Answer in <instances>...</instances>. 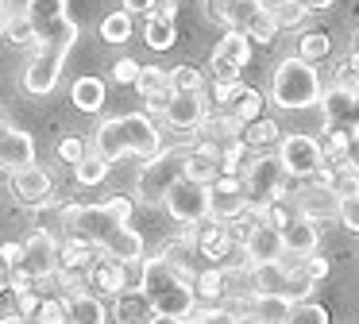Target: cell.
Segmentation results:
<instances>
[{
	"mask_svg": "<svg viewBox=\"0 0 359 324\" xmlns=\"http://www.w3.org/2000/svg\"><path fill=\"white\" fill-rule=\"evenodd\" d=\"M248 212V193H243L240 177H224L209 185V216L212 220H240Z\"/></svg>",
	"mask_w": 359,
	"mask_h": 324,
	"instance_id": "obj_16",
	"label": "cell"
},
{
	"mask_svg": "<svg viewBox=\"0 0 359 324\" xmlns=\"http://www.w3.org/2000/svg\"><path fill=\"white\" fill-rule=\"evenodd\" d=\"M209 15L220 20L228 31H240L251 43H274L278 27L263 0H209Z\"/></svg>",
	"mask_w": 359,
	"mask_h": 324,
	"instance_id": "obj_6",
	"label": "cell"
},
{
	"mask_svg": "<svg viewBox=\"0 0 359 324\" xmlns=\"http://www.w3.org/2000/svg\"><path fill=\"white\" fill-rule=\"evenodd\" d=\"M328 35L325 31H305L302 39H297V58H305V62H317V58H325L328 54Z\"/></svg>",
	"mask_w": 359,
	"mask_h": 324,
	"instance_id": "obj_37",
	"label": "cell"
},
{
	"mask_svg": "<svg viewBox=\"0 0 359 324\" xmlns=\"http://www.w3.org/2000/svg\"><path fill=\"white\" fill-rule=\"evenodd\" d=\"M140 290L147 297V305L163 316H178L186 320L197 305V293H194V278L182 274L166 255H155V259H143L140 266Z\"/></svg>",
	"mask_w": 359,
	"mask_h": 324,
	"instance_id": "obj_3",
	"label": "cell"
},
{
	"mask_svg": "<svg viewBox=\"0 0 359 324\" xmlns=\"http://www.w3.org/2000/svg\"><path fill=\"white\" fill-rule=\"evenodd\" d=\"M151 4H155V0H124V12L128 15H147Z\"/></svg>",
	"mask_w": 359,
	"mask_h": 324,
	"instance_id": "obj_51",
	"label": "cell"
},
{
	"mask_svg": "<svg viewBox=\"0 0 359 324\" xmlns=\"http://www.w3.org/2000/svg\"><path fill=\"white\" fill-rule=\"evenodd\" d=\"M62 224H66V231H70V239L101 247L104 255H112V259H120V262H140L143 259L140 231L128 228V220L120 212H112L109 205H70L62 212Z\"/></svg>",
	"mask_w": 359,
	"mask_h": 324,
	"instance_id": "obj_2",
	"label": "cell"
},
{
	"mask_svg": "<svg viewBox=\"0 0 359 324\" xmlns=\"http://www.w3.org/2000/svg\"><path fill=\"white\" fill-rule=\"evenodd\" d=\"M0 324H27V320H24V316H16V313H12V316H4Z\"/></svg>",
	"mask_w": 359,
	"mask_h": 324,
	"instance_id": "obj_56",
	"label": "cell"
},
{
	"mask_svg": "<svg viewBox=\"0 0 359 324\" xmlns=\"http://www.w3.org/2000/svg\"><path fill=\"white\" fill-rule=\"evenodd\" d=\"M166 212L182 224H201L209 220V185L194 182V177H182V182L170 185V193L163 197Z\"/></svg>",
	"mask_w": 359,
	"mask_h": 324,
	"instance_id": "obj_9",
	"label": "cell"
},
{
	"mask_svg": "<svg viewBox=\"0 0 359 324\" xmlns=\"http://www.w3.org/2000/svg\"><path fill=\"white\" fill-rule=\"evenodd\" d=\"M70 97H74V104H78L81 112H97V108L104 104V81L101 77H78L74 89H70Z\"/></svg>",
	"mask_w": 359,
	"mask_h": 324,
	"instance_id": "obj_28",
	"label": "cell"
},
{
	"mask_svg": "<svg viewBox=\"0 0 359 324\" xmlns=\"http://www.w3.org/2000/svg\"><path fill=\"white\" fill-rule=\"evenodd\" d=\"M24 15L35 35V54L24 69V89L43 97L58 85L62 62L78 39V23L66 12V0H24Z\"/></svg>",
	"mask_w": 359,
	"mask_h": 324,
	"instance_id": "obj_1",
	"label": "cell"
},
{
	"mask_svg": "<svg viewBox=\"0 0 359 324\" xmlns=\"http://www.w3.org/2000/svg\"><path fill=\"white\" fill-rule=\"evenodd\" d=\"M186 162H189V147H166V151L151 154L147 166L140 170V182H135V193H140L143 205H163L170 185L186 177Z\"/></svg>",
	"mask_w": 359,
	"mask_h": 324,
	"instance_id": "obj_7",
	"label": "cell"
},
{
	"mask_svg": "<svg viewBox=\"0 0 359 324\" xmlns=\"http://www.w3.org/2000/svg\"><path fill=\"white\" fill-rule=\"evenodd\" d=\"M4 4H8V8H12V4H20L16 12H24V0H4Z\"/></svg>",
	"mask_w": 359,
	"mask_h": 324,
	"instance_id": "obj_57",
	"label": "cell"
},
{
	"mask_svg": "<svg viewBox=\"0 0 359 324\" xmlns=\"http://www.w3.org/2000/svg\"><path fill=\"white\" fill-rule=\"evenodd\" d=\"M101 39H104V43H128V39H132V15H128L124 8L112 12V15H104Z\"/></svg>",
	"mask_w": 359,
	"mask_h": 324,
	"instance_id": "obj_33",
	"label": "cell"
},
{
	"mask_svg": "<svg viewBox=\"0 0 359 324\" xmlns=\"http://www.w3.org/2000/svg\"><path fill=\"white\" fill-rule=\"evenodd\" d=\"M116 320L120 324H147L151 320V313L155 309L147 305V297H143V290H124V293H116Z\"/></svg>",
	"mask_w": 359,
	"mask_h": 324,
	"instance_id": "obj_27",
	"label": "cell"
},
{
	"mask_svg": "<svg viewBox=\"0 0 359 324\" xmlns=\"http://www.w3.org/2000/svg\"><path fill=\"white\" fill-rule=\"evenodd\" d=\"M189 324H205V320H201V316H194V320H189Z\"/></svg>",
	"mask_w": 359,
	"mask_h": 324,
	"instance_id": "obj_58",
	"label": "cell"
},
{
	"mask_svg": "<svg viewBox=\"0 0 359 324\" xmlns=\"http://www.w3.org/2000/svg\"><path fill=\"white\" fill-rule=\"evenodd\" d=\"M163 116H166V123H170V128L194 131L197 123L209 116V112H205V93H174V97L166 100Z\"/></svg>",
	"mask_w": 359,
	"mask_h": 324,
	"instance_id": "obj_20",
	"label": "cell"
},
{
	"mask_svg": "<svg viewBox=\"0 0 359 324\" xmlns=\"http://www.w3.org/2000/svg\"><path fill=\"white\" fill-rule=\"evenodd\" d=\"M194 243H197V255H201V259H209L212 266H220V262H228L232 255L243 251V243L232 236V228H228L224 220H212V224L201 220V228H197Z\"/></svg>",
	"mask_w": 359,
	"mask_h": 324,
	"instance_id": "obj_13",
	"label": "cell"
},
{
	"mask_svg": "<svg viewBox=\"0 0 359 324\" xmlns=\"http://www.w3.org/2000/svg\"><path fill=\"white\" fill-rule=\"evenodd\" d=\"M344 170H355L359 174V128L348 131V143H344Z\"/></svg>",
	"mask_w": 359,
	"mask_h": 324,
	"instance_id": "obj_49",
	"label": "cell"
},
{
	"mask_svg": "<svg viewBox=\"0 0 359 324\" xmlns=\"http://www.w3.org/2000/svg\"><path fill=\"white\" fill-rule=\"evenodd\" d=\"M286 324H328V313L320 305H313V301H297Z\"/></svg>",
	"mask_w": 359,
	"mask_h": 324,
	"instance_id": "obj_39",
	"label": "cell"
},
{
	"mask_svg": "<svg viewBox=\"0 0 359 324\" xmlns=\"http://www.w3.org/2000/svg\"><path fill=\"white\" fill-rule=\"evenodd\" d=\"M290 201H294L297 216H305V220H313V224H317V220H332L336 208H340V193H336L332 185L309 182V177L290 193Z\"/></svg>",
	"mask_w": 359,
	"mask_h": 324,
	"instance_id": "obj_12",
	"label": "cell"
},
{
	"mask_svg": "<svg viewBox=\"0 0 359 324\" xmlns=\"http://www.w3.org/2000/svg\"><path fill=\"white\" fill-rule=\"evenodd\" d=\"M12 193L24 208H43L50 201V174L43 166H20L12 170Z\"/></svg>",
	"mask_w": 359,
	"mask_h": 324,
	"instance_id": "obj_18",
	"label": "cell"
},
{
	"mask_svg": "<svg viewBox=\"0 0 359 324\" xmlns=\"http://www.w3.org/2000/svg\"><path fill=\"white\" fill-rule=\"evenodd\" d=\"M143 35H147L151 50H170L174 39H178V27H174V20H166V15H151Z\"/></svg>",
	"mask_w": 359,
	"mask_h": 324,
	"instance_id": "obj_29",
	"label": "cell"
},
{
	"mask_svg": "<svg viewBox=\"0 0 359 324\" xmlns=\"http://www.w3.org/2000/svg\"><path fill=\"white\" fill-rule=\"evenodd\" d=\"M240 139L248 147H266V143H278V123L274 120H263V116H259V120H251L248 128L240 131Z\"/></svg>",
	"mask_w": 359,
	"mask_h": 324,
	"instance_id": "obj_32",
	"label": "cell"
},
{
	"mask_svg": "<svg viewBox=\"0 0 359 324\" xmlns=\"http://www.w3.org/2000/svg\"><path fill=\"white\" fill-rule=\"evenodd\" d=\"M4 35H8L16 46H24V43H32V39H35V35H32V23H27L24 12H12V15H8V23H4Z\"/></svg>",
	"mask_w": 359,
	"mask_h": 324,
	"instance_id": "obj_41",
	"label": "cell"
},
{
	"mask_svg": "<svg viewBox=\"0 0 359 324\" xmlns=\"http://www.w3.org/2000/svg\"><path fill=\"white\" fill-rule=\"evenodd\" d=\"M74 174H78L81 185H97V182H104V174H109V162H104L97 151H86V158L74 166Z\"/></svg>",
	"mask_w": 359,
	"mask_h": 324,
	"instance_id": "obj_34",
	"label": "cell"
},
{
	"mask_svg": "<svg viewBox=\"0 0 359 324\" xmlns=\"http://www.w3.org/2000/svg\"><path fill=\"white\" fill-rule=\"evenodd\" d=\"M297 4H302L305 12H325V8H332V0H297Z\"/></svg>",
	"mask_w": 359,
	"mask_h": 324,
	"instance_id": "obj_53",
	"label": "cell"
},
{
	"mask_svg": "<svg viewBox=\"0 0 359 324\" xmlns=\"http://www.w3.org/2000/svg\"><path fill=\"white\" fill-rule=\"evenodd\" d=\"M243 255H248L251 266H259V262H282V236L274 224H266L263 216L255 212V224H251L248 231H243Z\"/></svg>",
	"mask_w": 359,
	"mask_h": 324,
	"instance_id": "obj_15",
	"label": "cell"
},
{
	"mask_svg": "<svg viewBox=\"0 0 359 324\" xmlns=\"http://www.w3.org/2000/svg\"><path fill=\"white\" fill-rule=\"evenodd\" d=\"M251 147L243 143V139H232V143L220 147V174L224 177H240L243 174V158H248Z\"/></svg>",
	"mask_w": 359,
	"mask_h": 324,
	"instance_id": "obj_30",
	"label": "cell"
},
{
	"mask_svg": "<svg viewBox=\"0 0 359 324\" xmlns=\"http://www.w3.org/2000/svg\"><path fill=\"white\" fill-rule=\"evenodd\" d=\"M340 224L348 231H359V197H340V208H336Z\"/></svg>",
	"mask_w": 359,
	"mask_h": 324,
	"instance_id": "obj_45",
	"label": "cell"
},
{
	"mask_svg": "<svg viewBox=\"0 0 359 324\" xmlns=\"http://www.w3.org/2000/svg\"><path fill=\"white\" fill-rule=\"evenodd\" d=\"M93 151L112 166V162L124 158V154H143V158H151V154L163 151V139H158L155 123L143 112H128V116H112V120H104L101 128H97Z\"/></svg>",
	"mask_w": 359,
	"mask_h": 324,
	"instance_id": "obj_4",
	"label": "cell"
},
{
	"mask_svg": "<svg viewBox=\"0 0 359 324\" xmlns=\"http://www.w3.org/2000/svg\"><path fill=\"white\" fill-rule=\"evenodd\" d=\"M251 62V39L240 31H228L212 46V81H240V69Z\"/></svg>",
	"mask_w": 359,
	"mask_h": 324,
	"instance_id": "obj_11",
	"label": "cell"
},
{
	"mask_svg": "<svg viewBox=\"0 0 359 324\" xmlns=\"http://www.w3.org/2000/svg\"><path fill=\"white\" fill-rule=\"evenodd\" d=\"M170 85H174V93H205L201 69H197V66H186V62L170 69Z\"/></svg>",
	"mask_w": 359,
	"mask_h": 324,
	"instance_id": "obj_35",
	"label": "cell"
},
{
	"mask_svg": "<svg viewBox=\"0 0 359 324\" xmlns=\"http://www.w3.org/2000/svg\"><path fill=\"white\" fill-rule=\"evenodd\" d=\"M135 89H140V97H143V104H147V108H166V100L174 97L170 69L143 66V69H140V77H135Z\"/></svg>",
	"mask_w": 359,
	"mask_h": 324,
	"instance_id": "obj_22",
	"label": "cell"
},
{
	"mask_svg": "<svg viewBox=\"0 0 359 324\" xmlns=\"http://www.w3.org/2000/svg\"><path fill=\"white\" fill-rule=\"evenodd\" d=\"M278 162H282V170H286V177L305 182V177L325 162L320 139H313V135H286L278 143Z\"/></svg>",
	"mask_w": 359,
	"mask_h": 324,
	"instance_id": "obj_10",
	"label": "cell"
},
{
	"mask_svg": "<svg viewBox=\"0 0 359 324\" xmlns=\"http://www.w3.org/2000/svg\"><path fill=\"white\" fill-rule=\"evenodd\" d=\"M240 93H243V81H212V97H217V104H232Z\"/></svg>",
	"mask_w": 359,
	"mask_h": 324,
	"instance_id": "obj_48",
	"label": "cell"
},
{
	"mask_svg": "<svg viewBox=\"0 0 359 324\" xmlns=\"http://www.w3.org/2000/svg\"><path fill=\"white\" fill-rule=\"evenodd\" d=\"M147 324H186V320H178V316H163V313H151Z\"/></svg>",
	"mask_w": 359,
	"mask_h": 324,
	"instance_id": "obj_54",
	"label": "cell"
},
{
	"mask_svg": "<svg viewBox=\"0 0 359 324\" xmlns=\"http://www.w3.org/2000/svg\"><path fill=\"white\" fill-rule=\"evenodd\" d=\"M24 274L27 278H50L58 274V243L47 228L32 231L24 239Z\"/></svg>",
	"mask_w": 359,
	"mask_h": 324,
	"instance_id": "obj_17",
	"label": "cell"
},
{
	"mask_svg": "<svg viewBox=\"0 0 359 324\" xmlns=\"http://www.w3.org/2000/svg\"><path fill=\"white\" fill-rule=\"evenodd\" d=\"M140 69H143V66H140L135 58H128V54H124V58H116V62H112V77H116L120 85H135Z\"/></svg>",
	"mask_w": 359,
	"mask_h": 324,
	"instance_id": "obj_43",
	"label": "cell"
},
{
	"mask_svg": "<svg viewBox=\"0 0 359 324\" xmlns=\"http://www.w3.org/2000/svg\"><path fill=\"white\" fill-rule=\"evenodd\" d=\"M12 285H16V270H12V262L0 255V293H8Z\"/></svg>",
	"mask_w": 359,
	"mask_h": 324,
	"instance_id": "obj_50",
	"label": "cell"
},
{
	"mask_svg": "<svg viewBox=\"0 0 359 324\" xmlns=\"http://www.w3.org/2000/svg\"><path fill=\"white\" fill-rule=\"evenodd\" d=\"M278 236H282V251H286V255H297V259H305V255L317 251L320 231H317V224H313V220H305V216L294 212V216H290V220L278 228Z\"/></svg>",
	"mask_w": 359,
	"mask_h": 324,
	"instance_id": "obj_21",
	"label": "cell"
},
{
	"mask_svg": "<svg viewBox=\"0 0 359 324\" xmlns=\"http://www.w3.org/2000/svg\"><path fill=\"white\" fill-rule=\"evenodd\" d=\"M66 313H70V324H104V301L93 297V293H70L66 297Z\"/></svg>",
	"mask_w": 359,
	"mask_h": 324,
	"instance_id": "obj_26",
	"label": "cell"
},
{
	"mask_svg": "<svg viewBox=\"0 0 359 324\" xmlns=\"http://www.w3.org/2000/svg\"><path fill=\"white\" fill-rule=\"evenodd\" d=\"M8 15H12V8L4 4V0H0V31H4V23H8Z\"/></svg>",
	"mask_w": 359,
	"mask_h": 324,
	"instance_id": "obj_55",
	"label": "cell"
},
{
	"mask_svg": "<svg viewBox=\"0 0 359 324\" xmlns=\"http://www.w3.org/2000/svg\"><path fill=\"white\" fill-rule=\"evenodd\" d=\"M174 4H178V0H174Z\"/></svg>",
	"mask_w": 359,
	"mask_h": 324,
	"instance_id": "obj_59",
	"label": "cell"
},
{
	"mask_svg": "<svg viewBox=\"0 0 359 324\" xmlns=\"http://www.w3.org/2000/svg\"><path fill=\"white\" fill-rule=\"evenodd\" d=\"M248 313L255 324H286L290 313H294V301L290 297H266V293H255L248 301Z\"/></svg>",
	"mask_w": 359,
	"mask_h": 324,
	"instance_id": "obj_24",
	"label": "cell"
},
{
	"mask_svg": "<svg viewBox=\"0 0 359 324\" xmlns=\"http://www.w3.org/2000/svg\"><path fill=\"white\" fill-rule=\"evenodd\" d=\"M35 162V139L27 131L4 123L0 128V170H20V166H32Z\"/></svg>",
	"mask_w": 359,
	"mask_h": 324,
	"instance_id": "obj_19",
	"label": "cell"
},
{
	"mask_svg": "<svg viewBox=\"0 0 359 324\" xmlns=\"http://www.w3.org/2000/svg\"><path fill=\"white\" fill-rule=\"evenodd\" d=\"M325 274H328V259H320V255H305V266H302L305 282H320Z\"/></svg>",
	"mask_w": 359,
	"mask_h": 324,
	"instance_id": "obj_47",
	"label": "cell"
},
{
	"mask_svg": "<svg viewBox=\"0 0 359 324\" xmlns=\"http://www.w3.org/2000/svg\"><path fill=\"white\" fill-rule=\"evenodd\" d=\"M305 8L297 4V0H278V4L271 8V20H274V27H302V20H305Z\"/></svg>",
	"mask_w": 359,
	"mask_h": 324,
	"instance_id": "obj_38",
	"label": "cell"
},
{
	"mask_svg": "<svg viewBox=\"0 0 359 324\" xmlns=\"http://www.w3.org/2000/svg\"><path fill=\"white\" fill-rule=\"evenodd\" d=\"M320 104H325V123L328 131H355L359 128V93L348 85H336V89L320 93Z\"/></svg>",
	"mask_w": 359,
	"mask_h": 324,
	"instance_id": "obj_14",
	"label": "cell"
},
{
	"mask_svg": "<svg viewBox=\"0 0 359 324\" xmlns=\"http://www.w3.org/2000/svg\"><path fill=\"white\" fill-rule=\"evenodd\" d=\"M39 293H35V285L32 282H24V285H16V316H24V320H27V316H32L35 313V309H39Z\"/></svg>",
	"mask_w": 359,
	"mask_h": 324,
	"instance_id": "obj_42",
	"label": "cell"
},
{
	"mask_svg": "<svg viewBox=\"0 0 359 324\" xmlns=\"http://www.w3.org/2000/svg\"><path fill=\"white\" fill-rule=\"evenodd\" d=\"M232 104H236V108H232V116L243 123V128H248L251 120H259V112H263V97H259L255 89H248V85H243V93L232 100Z\"/></svg>",
	"mask_w": 359,
	"mask_h": 324,
	"instance_id": "obj_36",
	"label": "cell"
},
{
	"mask_svg": "<svg viewBox=\"0 0 359 324\" xmlns=\"http://www.w3.org/2000/svg\"><path fill=\"white\" fill-rule=\"evenodd\" d=\"M240 182H243V193H248V208L263 212L271 201H282V193H286V170H282L278 154H259L243 166Z\"/></svg>",
	"mask_w": 359,
	"mask_h": 324,
	"instance_id": "obj_8",
	"label": "cell"
},
{
	"mask_svg": "<svg viewBox=\"0 0 359 324\" xmlns=\"http://www.w3.org/2000/svg\"><path fill=\"white\" fill-rule=\"evenodd\" d=\"M104 205H109L112 212H120V216H124V220H128V216H132V201H128V197H112V201H104Z\"/></svg>",
	"mask_w": 359,
	"mask_h": 324,
	"instance_id": "obj_52",
	"label": "cell"
},
{
	"mask_svg": "<svg viewBox=\"0 0 359 324\" xmlns=\"http://www.w3.org/2000/svg\"><path fill=\"white\" fill-rule=\"evenodd\" d=\"M86 151H89V147H86V139H74V135L58 143V158H62V162H70V166H78V162L86 158Z\"/></svg>",
	"mask_w": 359,
	"mask_h": 324,
	"instance_id": "obj_44",
	"label": "cell"
},
{
	"mask_svg": "<svg viewBox=\"0 0 359 324\" xmlns=\"http://www.w3.org/2000/svg\"><path fill=\"white\" fill-rule=\"evenodd\" d=\"M194 293H201V297H220L224 293V274L220 270H201V274H194Z\"/></svg>",
	"mask_w": 359,
	"mask_h": 324,
	"instance_id": "obj_40",
	"label": "cell"
},
{
	"mask_svg": "<svg viewBox=\"0 0 359 324\" xmlns=\"http://www.w3.org/2000/svg\"><path fill=\"white\" fill-rule=\"evenodd\" d=\"M240 131H243V123L236 120L232 112H224V116H205V120L197 123V139H205V143H217V147L240 139Z\"/></svg>",
	"mask_w": 359,
	"mask_h": 324,
	"instance_id": "obj_25",
	"label": "cell"
},
{
	"mask_svg": "<svg viewBox=\"0 0 359 324\" xmlns=\"http://www.w3.org/2000/svg\"><path fill=\"white\" fill-rule=\"evenodd\" d=\"M271 100L278 108H309L320 104V77L313 69V62L305 58H282L274 66V81H271Z\"/></svg>",
	"mask_w": 359,
	"mask_h": 324,
	"instance_id": "obj_5",
	"label": "cell"
},
{
	"mask_svg": "<svg viewBox=\"0 0 359 324\" xmlns=\"http://www.w3.org/2000/svg\"><path fill=\"white\" fill-rule=\"evenodd\" d=\"M332 189L340 193V197H359V174L355 170H336V182H332Z\"/></svg>",
	"mask_w": 359,
	"mask_h": 324,
	"instance_id": "obj_46",
	"label": "cell"
},
{
	"mask_svg": "<svg viewBox=\"0 0 359 324\" xmlns=\"http://www.w3.org/2000/svg\"><path fill=\"white\" fill-rule=\"evenodd\" d=\"M186 177H194V182H205V185L217 182V177H220V147H217V143H205V139H197V143L189 147Z\"/></svg>",
	"mask_w": 359,
	"mask_h": 324,
	"instance_id": "obj_23",
	"label": "cell"
},
{
	"mask_svg": "<svg viewBox=\"0 0 359 324\" xmlns=\"http://www.w3.org/2000/svg\"><path fill=\"white\" fill-rule=\"evenodd\" d=\"M27 324H70V313H66L62 297H43L39 309L27 316Z\"/></svg>",
	"mask_w": 359,
	"mask_h": 324,
	"instance_id": "obj_31",
	"label": "cell"
}]
</instances>
